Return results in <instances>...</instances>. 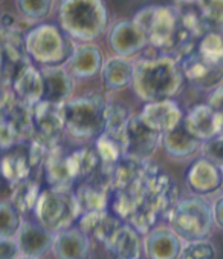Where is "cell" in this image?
<instances>
[{"label":"cell","mask_w":223,"mask_h":259,"mask_svg":"<svg viewBox=\"0 0 223 259\" xmlns=\"http://www.w3.org/2000/svg\"><path fill=\"white\" fill-rule=\"evenodd\" d=\"M178 184L151 161L123 158L114 169L108 209L138 233H148L178 202Z\"/></svg>","instance_id":"obj_1"},{"label":"cell","mask_w":223,"mask_h":259,"mask_svg":"<svg viewBox=\"0 0 223 259\" xmlns=\"http://www.w3.org/2000/svg\"><path fill=\"white\" fill-rule=\"evenodd\" d=\"M184 74L176 60L166 56L135 63L132 86L147 103L173 100L184 88Z\"/></svg>","instance_id":"obj_2"},{"label":"cell","mask_w":223,"mask_h":259,"mask_svg":"<svg viewBox=\"0 0 223 259\" xmlns=\"http://www.w3.org/2000/svg\"><path fill=\"white\" fill-rule=\"evenodd\" d=\"M108 101L99 94H89L62 106L65 131L77 140H98L105 127Z\"/></svg>","instance_id":"obj_3"},{"label":"cell","mask_w":223,"mask_h":259,"mask_svg":"<svg viewBox=\"0 0 223 259\" xmlns=\"http://www.w3.org/2000/svg\"><path fill=\"white\" fill-rule=\"evenodd\" d=\"M60 26L75 40L90 41L107 26V10L96 0H68L60 7Z\"/></svg>","instance_id":"obj_4"},{"label":"cell","mask_w":223,"mask_h":259,"mask_svg":"<svg viewBox=\"0 0 223 259\" xmlns=\"http://www.w3.org/2000/svg\"><path fill=\"white\" fill-rule=\"evenodd\" d=\"M133 22L144 29L150 45L160 49L163 56H170L181 31V14L176 5L144 7L135 14Z\"/></svg>","instance_id":"obj_5"},{"label":"cell","mask_w":223,"mask_h":259,"mask_svg":"<svg viewBox=\"0 0 223 259\" xmlns=\"http://www.w3.org/2000/svg\"><path fill=\"white\" fill-rule=\"evenodd\" d=\"M169 221L170 229L185 242L205 239L214 224L212 205L202 196L181 199L170 212Z\"/></svg>","instance_id":"obj_6"},{"label":"cell","mask_w":223,"mask_h":259,"mask_svg":"<svg viewBox=\"0 0 223 259\" xmlns=\"http://www.w3.org/2000/svg\"><path fill=\"white\" fill-rule=\"evenodd\" d=\"M34 212L38 224L53 235L71 229V224L80 218V207L74 189L43 190Z\"/></svg>","instance_id":"obj_7"},{"label":"cell","mask_w":223,"mask_h":259,"mask_svg":"<svg viewBox=\"0 0 223 259\" xmlns=\"http://www.w3.org/2000/svg\"><path fill=\"white\" fill-rule=\"evenodd\" d=\"M25 51L31 60L44 66H60L68 62L75 48L53 25H40L25 35Z\"/></svg>","instance_id":"obj_8"},{"label":"cell","mask_w":223,"mask_h":259,"mask_svg":"<svg viewBox=\"0 0 223 259\" xmlns=\"http://www.w3.org/2000/svg\"><path fill=\"white\" fill-rule=\"evenodd\" d=\"M62 106L50 105V103L46 101H40L32 106L34 135L31 141L44 149L47 153L60 147L62 134L65 131Z\"/></svg>","instance_id":"obj_9"},{"label":"cell","mask_w":223,"mask_h":259,"mask_svg":"<svg viewBox=\"0 0 223 259\" xmlns=\"http://www.w3.org/2000/svg\"><path fill=\"white\" fill-rule=\"evenodd\" d=\"M47 152L31 141L26 150H11L0 160V174L11 184L16 186L31 180L34 170L43 166Z\"/></svg>","instance_id":"obj_10"},{"label":"cell","mask_w":223,"mask_h":259,"mask_svg":"<svg viewBox=\"0 0 223 259\" xmlns=\"http://www.w3.org/2000/svg\"><path fill=\"white\" fill-rule=\"evenodd\" d=\"M44 178L49 189H72L78 181V164L75 152L62 147L50 150L43 163Z\"/></svg>","instance_id":"obj_11"},{"label":"cell","mask_w":223,"mask_h":259,"mask_svg":"<svg viewBox=\"0 0 223 259\" xmlns=\"http://www.w3.org/2000/svg\"><path fill=\"white\" fill-rule=\"evenodd\" d=\"M184 78L199 89L214 91L223 83V63L212 62L197 51L179 62Z\"/></svg>","instance_id":"obj_12"},{"label":"cell","mask_w":223,"mask_h":259,"mask_svg":"<svg viewBox=\"0 0 223 259\" xmlns=\"http://www.w3.org/2000/svg\"><path fill=\"white\" fill-rule=\"evenodd\" d=\"M162 134L144 124L139 117H133L126 132L124 157L136 161H150L159 144H162Z\"/></svg>","instance_id":"obj_13"},{"label":"cell","mask_w":223,"mask_h":259,"mask_svg":"<svg viewBox=\"0 0 223 259\" xmlns=\"http://www.w3.org/2000/svg\"><path fill=\"white\" fill-rule=\"evenodd\" d=\"M138 117L144 124L162 135L173 131L184 121V114L179 105L173 100L145 103Z\"/></svg>","instance_id":"obj_14"},{"label":"cell","mask_w":223,"mask_h":259,"mask_svg":"<svg viewBox=\"0 0 223 259\" xmlns=\"http://www.w3.org/2000/svg\"><path fill=\"white\" fill-rule=\"evenodd\" d=\"M108 41L117 57L121 59H127L150 45L144 29L133 20L117 23L110 31Z\"/></svg>","instance_id":"obj_15"},{"label":"cell","mask_w":223,"mask_h":259,"mask_svg":"<svg viewBox=\"0 0 223 259\" xmlns=\"http://www.w3.org/2000/svg\"><path fill=\"white\" fill-rule=\"evenodd\" d=\"M43 80V98L41 101L50 105H65L74 88L72 74L63 66H43L40 69Z\"/></svg>","instance_id":"obj_16"},{"label":"cell","mask_w":223,"mask_h":259,"mask_svg":"<svg viewBox=\"0 0 223 259\" xmlns=\"http://www.w3.org/2000/svg\"><path fill=\"white\" fill-rule=\"evenodd\" d=\"M53 233L46 230L41 224L35 223H22L17 235L16 242L20 250V256L38 259L43 256L53 244Z\"/></svg>","instance_id":"obj_17"},{"label":"cell","mask_w":223,"mask_h":259,"mask_svg":"<svg viewBox=\"0 0 223 259\" xmlns=\"http://www.w3.org/2000/svg\"><path fill=\"white\" fill-rule=\"evenodd\" d=\"M181 238L170 227H154L144 239V251L148 259H179Z\"/></svg>","instance_id":"obj_18"},{"label":"cell","mask_w":223,"mask_h":259,"mask_svg":"<svg viewBox=\"0 0 223 259\" xmlns=\"http://www.w3.org/2000/svg\"><path fill=\"white\" fill-rule=\"evenodd\" d=\"M104 247L114 259H141L144 250L139 233L126 223H123L104 242Z\"/></svg>","instance_id":"obj_19"},{"label":"cell","mask_w":223,"mask_h":259,"mask_svg":"<svg viewBox=\"0 0 223 259\" xmlns=\"http://www.w3.org/2000/svg\"><path fill=\"white\" fill-rule=\"evenodd\" d=\"M223 170L214 166L212 163L200 158L191 164L187 174L188 187L197 195H209L221 189Z\"/></svg>","instance_id":"obj_20"},{"label":"cell","mask_w":223,"mask_h":259,"mask_svg":"<svg viewBox=\"0 0 223 259\" xmlns=\"http://www.w3.org/2000/svg\"><path fill=\"white\" fill-rule=\"evenodd\" d=\"M182 123L185 129L202 143L217 137L220 132L218 118L208 103L206 105H197L191 108L188 114L184 115Z\"/></svg>","instance_id":"obj_21"},{"label":"cell","mask_w":223,"mask_h":259,"mask_svg":"<svg viewBox=\"0 0 223 259\" xmlns=\"http://www.w3.org/2000/svg\"><path fill=\"white\" fill-rule=\"evenodd\" d=\"M52 251L57 259H86L90 251L89 236L80 229H66L55 233Z\"/></svg>","instance_id":"obj_22"},{"label":"cell","mask_w":223,"mask_h":259,"mask_svg":"<svg viewBox=\"0 0 223 259\" xmlns=\"http://www.w3.org/2000/svg\"><path fill=\"white\" fill-rule=\"evenodd\" d=\"M132 118L129 106L123 101H108L105 127L101 137L114 143L123 153H126V132Z\"/></svg>","instance_id":"obj_23"},{"label":"cell","mask_w":223,"mask_h":259,"mask_svg":"<svg viewBox=\"0 0 223 259\" xmlns=\"http://www.w3.org/2000/svg\"><path fill=\"white\" fill-rule=\"evenodd\" d=\"M68 63L71 68V74L78 78H90L96 75L98 72H101L104 65L101 51L92 45L77 46Z\"/></svg>","instance_id":"obj_24"},{"label":"cell","mask_w":223,"mask_h":259,"mask_svg":"<svg viewBox=\"0 0 223 259\" xmlns=\"http://www.w3.org/2000/svg\"><path fill=\"white\" fill-rule=\"evenodd\" d=\"M11 89L20 101L26 103L29 106L40 103L43 98V80L40 69L29 63L14 80Z\"/></svg>","instance_id":"obj_25"},{"label":"cell","mask_w":223,"mask_h":259,"mask_svg":"<svg viewBox=\"0 0 223 259\" xmlns=\"http://www.w3.org/2000/svg\"><path fill=\"white\" fill-rule=\"evenodd\" d=\"M162 146L166 150V153L175 158H188L194 155L202 147V141L194 138L181 123L173 131L163 134L162 137Z\"/></svg>","instance_id":"obj_26"},{"label":"cell","mask_w":223,"mask_h":259,"mask_svg":"<svg viewBox=\"0 0 223 259\" xmlns=\"http://www.w3.org/2000/svg\"><path fill=\"white\" fill-rule=\"evenodd\" d=\"M135 63L129 59L114 57L104 62L101 69L102 84L107 91H117L132 83Z\"/></svg>","instance_id":"obj_27"},{"label":"cell","mask_w":223,"mask_h":259,"mask_svg":"<svg viewBox=\"0 0 223 259\" xmlns=\"http://www.w3.org/2000/svg\"><path fill=\"white\" fill-rule=\"evenodd\" d=\"M40 184L34 180H28L13 189L11 204L22 213L34 212L40 199Z\"/></svg>","instance_id":"obj_28"},{"label":"cell","mask_w":223,"mask_h":259,"mask_svg":"<svg viewBox=\"0 0 223 259\" xmlns=\"http://www.w3.org/2000/svg\"><path fill=\"white\" fill-rule=\"evenodd\" d=\"M196 51L212 62L223 63V29L208 31L200 38Z\"/></svg>","instance_id":"obj_29"},{"label":"cell","mask_w":223,"mask_h":259,"mask_svg":"<svg viewBox=\"0 0 223 259\" xmlns=\"http://www.w3.org/2000/svg\"><path fill=\"white\" fill-rule=\"evenodd\" d=\"M22 215L11 202L0 201V238L14 239L20 226Z\"/></svg>","instance_id":"obj_30"},{"label":"cell","mask_w":223,"mask_h":259,"mask_svg":"<svg viewBox=\"0 0 223 259\" xmlns=\"http://www.w3.org/2000/svg\"><path fill=\"white\" fill-rule=\"evenodd\" d=\"M196 5L209 31L223 29V0L196 2Z\"/></svg>","instance_id":"obj_31"},{"label":"cell","mask_w":223,"mask_h":259,"mask_svg":"<svg viewBox=\"0 0 223 259\" xmlns=\"http://www.w3.org/2000/svg\"><path fill=\"white\" fill-rule=\"evenodd\" d=\"M217 251L212 242L206 239L185 242L182 245L179 259H215Z\"/></svg>","instance_id":"obj_32"},{"label":"cell","mask_w":223,"mask_h":259,"mask_svg":"<svg viewBox=\"0 0 223 259\" xmlns=\"http://www.w3.org/2000/svg\"><path fill=\"white\" fill-rule=\"evenodd\" d=\"M17 8L23 17L29 20H40L50 13L52 2L49 0H20L17 2Z\"/></svg>","instance_id":"obj_33"},{"label":"cell","mask_w":223,"mask_h":259,"mask_svg":"<svg viewBox=\"0 0 223 259\" xmlns=\"http://www.w3.org/2000/svg\"><path fill=\"white\" fill-rule=\"evenodd\" d=\"M200 153L203 160L212 163L214 166L223 170V137L221 135H217L202 143Z\"/></svg>","instance_id":"obj_34"},{"label":"cell","mask_w":223,"mask_h":259,"mask_svg":"<svg viewBox=\"0 0 223 259\" xmlns=\"http://www.w3.org/2000/svg\"><path fill=\"white\" fill-rule=\"evenodd\" d=\"M22 144H25V143L19 137L16 129L7 120H0V149L11 150Z\"/></svg>","instance_id":"obj_35"},{"label":"cell","mask_w":223,"mask_h":259,"mask_svg":"<svg viewBox=\"0 0 223 259\" xmlns=\"http://www.w3.org/2000/svg\"><path fill=\"white\" fill-rule=\"evenodd\" d=\"M208 105L211 106V109L215 112V115L218 118V126H220L218 135L223 137V83L211 92Z\"/></svg>","instance_id":"obj_36"},{"label":"cell","mask_w":223,"mask_h":259,"mask_svg":"<svg viewBox=\"0 0 223 259\" xmlns=\"http://www.w3.org/2000/svg\"><path fill=\"white\" fill-rule=\"evenodd\" d=\"M19 98L13 92V89L0 86V120H4L7 114L11 111V108L16 105V101Z\"/></svg>","instance_id":"obj_37"},{"label":"cell","mask_w":223,"mask_h":259,"mask_svg":"<svg viewBox=\"0 0 223 259\" xmlns=\"http://www.w3.org/2000/svg\"><path fill=\"white\" fill-rule=\"evenodd\" d=\"M20 257V250L16 239L0 238V259H17Z\"/></svg>","instance_id":"obj_38"},{"label":"cell","mask_w":223,"mask_h":259,"mask_svg":"<svg viewBox=\"0 0 223 259\" xmlns=\"http://www.w3.org/2000/svg\"><path fill=\"white\" fill-rule=\"evenodd\" d=\"M212 217H214V224H217L220 229H223V196H220L214 205H212Z\"/></svg>","instance_id":"obj_39"},{"label":"cell","mask_w":223,"mask_h":259,"mask_svg":"<svg viewBox=\"0 0 223 259\" xmlns=\"http://www.w3.org/2000/svg\"><path fill=\"white\" fill-rule=\"evenodd\" d=\"M2 77H4V56H2V49H0V84H2Z\"/></svg>","instance_id":"obj_40"},{"label":"cell","mask_w":223,"mask_h":259,"mask_svg":"<svg viewBox=\"0 0 223 259\" xmlns=\"http://www.w3.org/2000/svg\"><path fill=\"white\" fill-rule=\"evenodd\" d=\"M17 259H32V257H25V256H20V257H17Z\"/></svg>","instance_id":"obj_41"},{"label":"cell","mask_w":223,"mask_h":259,"mask_svg":"<svg viewBox=\"0 0 223 259\" xmlns=\"http://www.w3.org/2000/svg\"><path fill=\"white\" fill-rule=\"evenodd\" d=\"M221 189H223V183H221Z\"/></svg>","instance_id":"obj_42"}]
</instances>
